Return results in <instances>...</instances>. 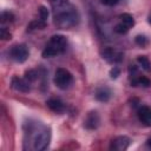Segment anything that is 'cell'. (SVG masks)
<instances>
[{
    "label": "cell",
    "instance_id": "obj_23",
    "mask_svg": "<svg viewBox=\"0 0 151 151\" xmlns=\"http://www.w3.org/2000/svg\"><path fill=\"white\" fill-rule=\"evenodd\" d=\"M100 2L105 6H114L119 2V0H100Z\"/></svg>",
    "mask_w": 151,
    "mask_h": 151
},
{
    "label": "cell",
    "instance_id": "obj_26",
    "mask_svg": "<svg viewBox=\"0 0 151 151\" xmlns=\"http://www.w3.org/2000/svg\"><path fill=\"white\" fill-rule=\"evenodd\" d=\"M147 20H149V22L151 24V13H150V15H149V18H147Z\"/></svg>",
    "mask_w": 151,
    "mask_h": 151
},
{
    "label": "cell",
    "instance_id": "obj_24",
    "mask_svg": "<svg viewBox=\"0 0 151 151\" xmlns=\"http://www.w3.org/2000/svg\"><path fill=\"white\" fill-rule=\"evenodd\" d=\"M0 34H1V38H2V39H5V40L11 38V34H9V32L6 29V27H2V28H1Z\"/></svg>",
    "mask_w": 151,
    "mask_h": 151
},
{
    "label": "cell",
    "instance_id": "obj_12",
    "mask_svg": "<svg viewBox=\"0 0 151 151\" xmlns=\"http://www.w3.org/2000/svg\"><path fill=\"white\" fill-rule=\"evenodd\" d=\"M96 98L97 100L101 101V103H106L110 100L111 98V90L106 86H101L99 88H97L96 91Z\"/></svg>",
    "mask_w": 151,
    "mask_h": 151
},
{
    "label": "cell",
    "instance_id": "obj_9",
    "mask_svg": "<svg viewBox=\"0 0 151 151\" xmlns=\"http://www.w3.org/2000/svg\"><path fill=\"white\" fill-rule=\"evenodd\" d=\"M99 122H100V119H99L98 113L96 111H92V112L87 113V116H86V118L84 120V125L88 130H94V129L98 127Z\"/></svg>",
    "mask_w": 151,
    "mask_h": 151
},
{
    "label": "cell",
    "instance_id": "obj_11",
    "mask_svg": "<svg viewBox=\"0 0 151 151\" xmlns=\"http://www.w3.org/2000/svg\"><path fill=\"white\" fill-rule=\"evenodd\" d=\"M46 104H47V106L50 107V110H52V111L55 112V113H63V112L65 111V105H64V103H63L60 99H58V98H51V99H48V100L46 101Z\"/></svg>",
    "mask_w": 151,
    "mask_h": 151
},
{
    "label": "cell",
    "instance_id": "obj_3",
    "mask_svg": "<svg viewBox=\"0 0 151 151\" xmlns=\"http://www.w3.org/2000/svg\"><path fill=\"white\" fill-rule=\"evenodd\" d=\"M67 47V39L66 37L61 34L52 35L48 42L46 44L45 48L42 50V57L44 58H51L55 57L58 54H61L66 51Z\"/></svg>",
    "mask_w": 151,
    "mask_h": 151
},
{
    "label": "cell",
    "instance_id": "obj_19",
    "mask_svg": "<svg viewBox=\"0 0 151 151\" xmlns=\"http://www.w3.org/2000/svg\"><path fill=\"white\" fill-rule=\"evenodd\" d=\"M25 78H26L29 83H32V81L37 80V78H38V73H37L34 70H28V71L25 73Z\"/></svg>",
    "mask_w": 151,
    "mask_h": 151
},
{
    "label": "cell",
    "instance_id": "obj_7",
    "mask_svg": "<svg viewBox=\"0 0 151 151\" xmlns=\"http://www.w3.org/2000/svg\"><path fill=\"white\" fill-rule=\"evenodd\" d=\"M130 145V138L126 136H118L112 139L110 149L113 151H124Z\"/></svg>",
    "mask_w": 151,
    "mask_h": 151
},
{
    "label": "cell",
    "instance_id": "obj_4",
    "mask_svg": "<svg viewBox=\"0 0 151 151\" xmlns=\"http://www.w3.org/2000/svg\"><path fill=\"white\" fill-rule=\"evenodd\" d=\"M55 86L60 90H67L73 84V76L72 73L63 67H59L55 70L54 79H53Z\"/></svg>",
    "mask_w": 151,
    "mask_h": 151
},
{
    "label": "cell",
    "instance_id": "obj_15",
    "mask_svg": "<svg viewBox=\"0 0 151 151\" xmlns=\"http://www.w3.org/2000/svg\"><path fill=\"white\" fill-rule=\"evenodd\" d=\"M131 85H132V86L142 85V86H144V87H147V86H150V85H151V81H150V79H147L146 77L139 76V77H138L136 80H133V81L131 83Z\"/></svg>",
    "mask_w": 151,
    "mask_h": 151
},
{
    "label": "cell",
    "instance_id": "obj_21",
    "mask_svg": "<svg viewBox=\"0 0 151 151\" xmlns=\"http://www.w3.org/2000/svg\"><path fill=\"white\" fill-rule=\"evenodd\" d=\"M136 42H137L138 45H140V46H145V45L147 44V39H146V37H144V35H137V37H136Z\"/></svg>",
    "mask_w": 151,
    "mask_h": 151
},
{
    "label": "cell",
    "instance_id": "obj_13",
    "mask_svg": "<svg viewBox=\"0 0 151 151\" xmlns=\"http://www.w3.org/2000/svg\"><path fill=\"white\" fill-rule=\"evenodd\" d=\"M119 19H120V22L124 24L125 26H127L129 28L134 25V19H133V17H132L131 14H129V13H123V14H120V15H119Z\"/></svg>",
    "mask_w": 151,
    "mask_h": 151
},
{
    "label": "cell",
    "instance_id": "obj_2",
    "mask_svg": "<svg viewBox=\"0 0 151 151\" xmlns=\"http://www.w3.org/2000/svg\"><path fill=\"white\" fill-rule=\"evenodd\" d=\"M25 133L28 134V140L32 143V149L35 151H42L50 144V129L39 123H28Z\"/></svg>",
    "mask_w": 151,
    "mask_h": 151
},
{
    "label": "cell",
    "instance_id": "obj_18",
    "mask_svg": "<svg viewBox=\"0 0 151 151\" xmlns=\"http://www.w3.org/2000/svg\"><path fill=\"white\" fill-rule=\"evenodd\" d=\"M114 32L116 33H119V34H125L130 28L127 27V26H125L124 24H122V22H119V24H117L116 26H114Z\"/></svg>",
    "mask_w": 151,
    "mask_h": 151
},
{
    "label": "cell",
    "instance_id": "obj_1",
    "mask_svg": "<svg viewBox=\"0 0 151 151\" xmlns=\"http://www.w3.org/2000/svg\"><path fill=\"white\" fill-rule=\"evenodd\" d=\"M52 8H53L54 25L58 28L61 29L72 28L79 22V14L77 8L73 7L68 1Z\"/></svg>",
    "mask_w": 151,
    "mask_h": 151
},
{
    "label": "cell",
    "instance_id": "obj_17",
    "mask_svg": "<svg viewBox=\"0 0 151 151\" xmlns=\"http://www.w3.org/2000/svg\"><path fill=\"white\" fill-rule=\"evenodd\" d=\"M13 19H14V15L12 12H9V11L2 12V14H1V22L2 24H9L13 21Z\"/></svg>",
    "mask_w": 151,
    "mask_h": 151
},
{
    "label": "cell",
    "instance_id": "obj_22",
    "mask_svg": "<svg viewBox=\"0 0 151 151\" xmlns=\"http://www.w3.org/2000/svg\"><path fill=\"white\" fill-rule=\"evenodd\" d=\"M119 73H120V70H119V67H117V66H113V68L110 71L111 78H117V77L119 76Z\"/></svg>",
    "mask_w": 151,
    "mask_h": 151
},
{
    "label": "cell",
    "instance_id": "obj_25",
    "mask_svg": "<svg viewBox=\"0 0 151 151\" xmlns=\"http://www.w3.org/2000/svg\"><path fill=\"white\" fill-rule=\"evenodd\" d=\"M146 144H147V146L151 149V138H149V139H147V143H146Z\"/></svg>",
    "mask_w": 151,
    "mask_h": 151
},
{
    "label": "cell",
    "instance_id": "obj_10",
    "mask_svg": "<svg viewBox=\"0 0 151 151\" xmlns=\"http://www.w3.org/2000/svg\"><path fill=\"white\" fill-rule=\"evenodd\" d=\"M137 114H138V118L139 120L146 125V126H151V109L149 106H140L137 111Z\"/></svg>",
    "mask_w": 151,
    "mask_h": 151
},
{
    "label": "cell",
    "instance_id": "obj_8",
    "mask_svg": "<svg viewBox=\"0 0 151 151\" xmlns=\"http://www.w3.org/2000/svg\"><path fill=\"white\" fill-rule=\"evenodd\" d=\"M29 81L26 78H19V77H13L11 80V86L13 90L19 91V92H28L31 90L29 87Z\"/></svg>",
    "mask_w": 151,
    "mask_h": 151
},
{
    "label": "cell",
    "instance_id": "obj_14",
    "mask_svg": "<svg viewBox=\"0 0 151 151\" xmlns=\"http://www.w3.org/2000/svg\"><path fill=\"white\" fill-rule=\"evenodd\" d=\"M137 61H138L139 66H140L143 70L150 71V68H151V63H150V60L147 59V57H145V55H139V57L137 58Z\"/></svg>",
    "mask_w": 151,
    "mask_h": 151
},
{
    "label": "cell",
    "instance_id": "obj_16",
    "mask_svg": "<svg viewBox=\"0 0 151 151\" xmlns=\"http://www.w3.org/2000/svg\"><path fill=\"white\" fill-rule=\"evenodd\" d=\"M45 26H46V21H42L41 19H38V20L32 21L27 26V28H28V31H32V29H42Z\"/></svg>",
    "mask_w": 151,
    "mask_h": 151
},
{
    "label": "cell",
    "instance_id": "obj_20",
    "mask_svg": "<svg viewBox=\"0 0 151 151\" xmlns=\"http://www.w3.org/2000/svg\"><path fill=\"white\" fill-rule=\"evenodd\" d=\"M39 15H40V19H41L42 21H46L47 18H48V11H47V8L44 7V6H41V7L39 8Z\"/></svg>",
    "mask_w": 151,
    "mask_h": 151
},
{
    "label": "cell",
    "instance_id": "obj_6",
    "mask_svg": "<svg viewBox=\"0 0 151 151\" xmlns=\"http://www.w3.org/2000/svg\"><path fill=\"white\" fill-rule=\"evenodd\" d=\"M103 58L110 63V64H118L124 59V54L123 52H120L119 50H116L113 47H107L101 52Z\"/></svg>",
    "mask_w": 151,
    "mask_h": 151
},
{
    "label": "cell",
    "instance_id": "obj_5",
    "mask_svg": "<svg viewBox=\"0 0 151 151\" xmlns=\"http://www.w3.org/2000/svg\"><path fill=\"white\" fill-rule=\"evenodd\" d=\"M28 55H29L28 48L24 44H17V45L12 46L11 50H9V57H11V59H13L17 63H24V61H26L27 58H28Z\"/></svg>",
    "mask_w": 151,
    "mask_h": 151
}]
</instances>
